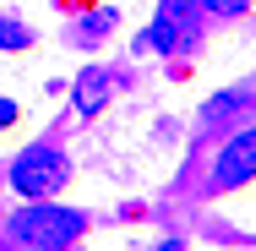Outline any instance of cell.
<instances>
[{"instance_id": "obj_4", "label": "cell", "mask_w": 256, "mask_h": 251, "mask_svg": "<svg viewBox=\"0 0 256 251\" xmlns=\"http://www.w3.org/2000/svg\"><path fill=\"white\" fill-rule=\"evenodd\" d=\"M104 99H109V77H104L98 66L82 71V82H76V109H82V115H98Z\"/></svg>"}, {"instance_id": "obj_3", "label": "cell", "mask_w": 256, "mask_h": 251, "mask_svg": "<svg viewBox=\"0 0 256 251\" xmlns=\"http://www.w3.org/2000/svg\"><path fill=\"white\" fill-rule=\"evenodd\" d=\"M246 180H256V126L240 131V137H229V148L212 164V191H234Z\"/></svg>"}, {"instance_id": "obj_2", "label": "cell", "mask_w": 256, "mask_h": 251, "mask_svg": "<svg viewBox=\"0 0 256 251\" xmlns=\"http://www.w3.org/2000/svg\"><path fill=\"white\" fill-rule=\"evenodd\" d=\"M66 175H71V164H66V153L60 148H28L16 164H11V191L16 197H33V202H50L60 186H66Z\"/></svg>"}, {"instance_id": "obj_7", "label": "cell", "mask_w": 256, "mask_h": 251, "mask_svg": "<svg viewBox=\"0 0 256 251\" xmlns=\"http://www.w3.org/2000/svg\"><path fill=\"white\" fill-rule=\"evenodd\" d=\"M0 44H6V50H22V44H28V28H16V22H0Z\"/></svg>"}, {"instance_id": "obj_1", "label": "cell", "mask_w": 256, "mask_h": 251, "mask_svg": "<svg viewBox=\"0 0 256 251\" xmlns=\"http://www.w3.org/2000/svg\"><path fill=\"white\" fill-rule=\"evenodd\" d=\"M88 213L60 207V202H33L11 218V240H22L28 251H66L71 240H82Z\"/></svg>"}, {"instance_id": "obj_5", "label": "cell", "mask_w": 256, "mask_h": 251, "mask_svg": "<svg viewBox=\"0 0 256 251\" xmlns=\"http://www.w3.org/2000/svg\"><path fill=\"white\" fill-rule=\"evenodd\" d=\"M246 99H251V93H218V99L207 104V120H224V115H229L234 104H246Z\"/></svg>"}, {"instance_id": "obj_8", "label": "cell", "mask_w": 256, "mask_h": 251, "mask_svg": "<svg viewBox=\"0 0 256 251\" xmlns=\"http://www.w3.org/2000/svg\"><path fill=\"white\" fill-rule=\"evenodd\" d=\"M11 120H16V104H11V99H0V126H11Z\"/></svg>"}, {"instance_id": "obj_9", "label": "cell", "mask_w": 256, "mask_h": 251, "mask_svg": "<svg viewBox=\"0 0 256 251\" xmlns=\"http://www.w3.org/2000/svg\"><path fill=\"white\" fill-rule=\"evenodd\" d=\"M169 6H180V0H169Z\"/></svg>"}, {"instance_id": "obj_6", "label": "cell", "mask_w": 256, "mask_h": 251, "mask_svg": "<svg viewBox=\"0 0 256 251\" xmlns=\"http://www.w3.org/2000/svg\"><path fill=\"white\" fill-rule=\"evenodd\" d=\"M212 17H240V11H251V0H202Z\"/></svg>"}]
</instances>
